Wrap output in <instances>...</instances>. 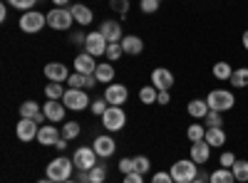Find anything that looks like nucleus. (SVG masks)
I'll use <instances>...</instances> for the list:
<instances>
[{
	"mask_svg": "<svg viewBox=\"0 0 248 183\" xmlns=\"http://www.w3.org/2000/svg\"><path fill=\"white\" fill-rule=\"evenodd\" d=\"M55 146H57L60 151H65V149H67V139H60V141H57V144H55Z\"/></svg>",
	"mask_w": 248,
	"mask_h": 183,
	"instance_id": "51",
	"label": "nucleus"
},
{
	"mask_svg": "<svg viewBox=\"0 0 248 183\" xmlns=\"http://www.w3.org/2000/svg\"><path fill=\"white\" fill-rule=\"evenodd\" d=\"M152 169V161L147 158V156H134V173H147Z\"/></svg>",
	"mask_w": 248,
	"mask_h": 183,
	"instance_id": "37",
	"label": "nucleus"
},
{
	"mask_svg": "<svg viewBox=\"0 0 248 183\" xmlns=\"http://www.w3.org/2000/svg\"><path fill=\"white\" fill-rule=\"evenodd\" d=\"M211 183H236L233 171H231V169H223V166H218L216 171H211Z\"/></svg>",
	"mask_w": 248,
	"mask_h": 183,
	"instance_id": "27",
	"label": "nucleus"
},
{
	"mask_svg": "<svg viewBox=\"0 0 248 183\" xmlns=\"http://www.w3.org/2000/svg\"><path fill=\"white\" fill-rule=\"evenodd\" d=\"M107 40L105 35H102L99 30L97 32H87V42H85V52H90L92 57H99V55H105L107 52Z\"/></svg>",
	"mask_w": 248,
	"mask_h": 183,
	"instance_id": "13",
	"label": "nucleus"
},
{
	"mask_svg": "<svg viewBox=\"0 0 248 183\" xmlns=\"http://www.w3.org/2000/svg\"><path fill=\"white\" fill-rule=\"evenodd\" d=\"M203 141H206L211 149H221V146H226V131H223V129H206Z\"/></svg>",
	"mask_w": 248,
	"mask_h": 183,
	"instance_id": "25",
	"label": "nucleus"
},
{
	"mask_svg": "<svg viewBox=\"0 0 248 183\" xmlns=\"http://www.w3.org/2000/svg\"><path fill=\"white\" fill-rule=\"evenodd\" d=\"M189 158L194 161V164L203 166L206 161L211 158V146L206 144V141H194V144H191V151H189Z\"/></svg>",
	"mask_w": 248,
	"mask_h": 183,
	"instance_id": "19",
	"label": "nucleus"
},
{
	"mask_svg": "<svg viewBox=\"0 0 248 183\" xmlns=\"http://www.w3.org/2000/svg\"><path fill=\"white\" fill-rule=\"evenodd\" d=\"M159 97V89L154 84H147V87H141L139 89V99H141V104H154Z\"/></svg>",
	"mask_w": 248,
	"mask_h": 183,
	"instance_id": "30",
	"label": "nucleus"
},
{
	"mask_svg": "<svg viewBox=\"0 0 248 183\" xmlns=\"http://www.w3.org/2000/svg\"><path fill=\"white\" fill-rule=\"evenodd\" d=\"M105 99L109 101V107H122L124 101L129 99V92H127V87H124V84L112 82V84H107V89H105Z\"/></svg>",
	"mask_w": 248,
	"mask_h": 183,
	"instance_id": "12",
	"label": "nucleus"
},
{
	"mask_svg": "<svg viewBox=\"0 0 248 183\" xmlns=\"http://www.w3.org/2000/svg\"><path fill=\"white\" fill-rule=\"evenodd\" d=\"M35 3H37V0H8V5H13L15 10H23V13L32 10V8H35Z\"/></svg>",
	"mask_w": 248,
	"mask_h": 183,
	"instance_id": "42",
	"label": "nucleus"
},
{
	"mask_svg": "<svg viewBox=\"0 0 248 183\" xmlns=\"http://www.w3.org/2000/svg\"><path fill=\"white\" fill-rule=\"evenodd\" d=\"M241 42H243V47H246V52H248V30L243 32V37H241Z\"/></svg>",
	"mask_w": 248,
	"mask_h": 183,
	"instance_id": "54",
	"label": "nucleus"
},
{
	"mask_svg": "<svg viewBox=\"0 0 248 183\" xmlns=\"http://www.w3.org/2000/svg\"><path fill=\"white\" fill-rule=\"evenodd\" d=\"M233 178H236V183H248V161H243V158H238L236 164H233Z\"/></svg>",
	"mask_w": 248,
	"mask_h": 183,
	"instance_id": "29",
	"label": "nucleus"
},
{
	"mask_svg": "<svg viewBox=\"0 0 248 183\" xmlns=\"http://www.w3.org/2000/svg\"><path fill=\"white\" fill-rule=\"evenodd\" d=\"M139 8L144 15H154L159 10V0H139Z\"/></svg>",
	"mask_w": 248,
	"mask_h": 183,
	"instance_id": "43",
	"label": "nucleus"
},
{
	"mask_svg": "<svg viewBox=\"0 0 248 183\" xmlns=\"http://www.w3.org/2000/svg\"><path fill=\"white\" fill-rule=\"evenodd\" d=\"M62 104L67 107V112H85L92 101H90L87 89H67L65 97H62Z\"/></svg>",
	"mask_w": 248,
	"mask_h": 183,
	"instance_id": "5",
	"label": "nucleus"
},
{
	"mask_svg": "<svg viewBox=\"0 0 248 183\" xmlns=\"http://www.w3.org/2000/svg\"><path fill=\"white\" fill-rule=\"evenodd\" d=\"M231 87L233 89H243V87H248V67H238V70H233V74H231Z\"/></svg>",
	"mask_w": 248,
	"mask_h": 183,
	"instance_id": "26",
	"label": "nucleus"
},
{
	"mask_svg": "<svg viewBox=\"0 0 248 183\" xmlns=\"http://www.w3.org/2000/svg\"><path fill=\"white\" fill-rule=\"evenodd\" d=\"M20 30H23L25 35H37L40 30H43L47 25V15L45 13H37V10H28L20 15Z\"/></svg>",
	"mask_w": 248,
	"mask_h": 183,
	"instance_id": "4",
	"label": "nucleus"
},
{
	"mask_svg": "<svg viewBox=\"0 0 248 183\" xmlns=\"http://www.w3.org/2000/svg\"><path fill=\"white\" fill-rule=\"evenodd\" d=\"M79 136V124L77 121H65V127H62V139H77Z\"/></svg>",
	"mask_w": 248,
	"mask_h": 183,
	"instance_id": "36",
	"label": "nucleus"
},
{
	"mask_svg": "<svg viewBox=\"0 0 248 183\" xmlns=\"http://www.w3.org/2000/svg\"><path fill=\"white\" fill-rule=\"evenodd\" d=\"M203 127L206 129H223V114L221 112H209L203 119Z\"/></svg>",
	"mask_w": 248,
	"mask_h": 183,
	"instance_id": "31",
	"label": "nucleus"
},
{
	"mask_svg": "<svg viewBox=\"0 0 248 183\" xmlns=\"http://www.w3.org/2000/svg\"><path fill=\"white\" fill-rule=\"evenodd\" d=\"M90 181H92V183H105V181H107V166H105V164H97V166L90 171Z\"/></svg>",
	"mask_w": 248,
	"mask_h": 183,
	"instance_id": "34",
	"label": "nucleus"
},
{
	"mask_svg": "<svg viewBox=\"0 0 248 183\" xmlns=\"http://www.w3.org/2000/svg\"><path fill=\"white\" fill-rule=\"evenodd\" d=\"M43 72H45V77H47V82H60V84L67 82V77L72 74L62 62H47Z\"/></svg>",
	"mask_w": 248,
	"mask_h": 183,
	"instance_id": "16",
	"label": "nucleus"
},
{
	"mask_svg": "<svg viewBox=\"0 0 248 183\" xmlns=\"http://www.w3.org/2000/svg\"><path fill=\"white\" fill-rule=\"evenodd\" d=\"M37 134H40V124H37V121H35V119H23V116H20L17 127H15V136L28 144V141L37 139Z\"/></svg>",
	"mask_w": 248,
	"mask_h": 183,
	"instance_id": "9",
	"label": "nucleus"
},
{
	"mask_svg": "<svg viewBox=\"0 0 248 183\" xmlns=\"http://www.w3.org/2000/svg\"><path fill=\"white\" fill-rule=\"evenodd\" d=\"M94 70H97V62H94V57L90 52H79L75 57V72H79V74H94Z\"/></svg>",
	"mask_w": 248,
	"mask_h": 183,
	"instance_id": "21",
	"label": "nucleus"
},
{
	"mask_svg": "<svg viewBox=\"0 0 248 183\" xmlns=\"http://www.w3.org/2000/svg\"><path fill=\"white\" fill-rule=\"evenodd\" d=\"M52 3H55V8H65L70 0H52Z\"/></svg>",
	"mask_w": 248,
	"mask_h": 183,
	"instance_id": "53",
	"label": "nucleus"
},
{
	"mask_svg": "<svg viewBox=\"0 0 248 183\" xmlns=\"http://www.w3.org/2000/svg\"><path fill=\"white\" fill-rule=\"evenodd\" d=\"M109 8H112V13H117L119 17H127V13H129V0H109Z\"/></svg>",
	"mask_w": 248,
	"mask_h": 183,
	"instance_id": "35",
	"label": "nucleus"
},
{
	"mask_svg": "<svg viewBox=\"0 0 248 183\" xmlns=\"http://www.w3.org/2000/svg\"><path fill=\"white\" fill-rule=\"evenodd\" d=\"M94 84H97V77L94 74H85V89L90 92V89H94Z\"/></svg>",
	"mask_w": 248,
	"mask_h": 183,
	"instance_id": "49",
	"label": "nucleus"
},
{
	"mask_svg": "<svg viewBox=\"0 0 248 183\" xmlns=\"http://www.w3.org/2000/svg\"><path fill=\"white\" fill-rule=\"evenodd\" d=\"M60 139H62V129H57L55 124L40 127V134H37V144H43V146H55Z\"/></svg>",
	"mask_w": 248,
	"mask_h": 183,
	"instance_id": "17",
	"label": "nucleus"
},
{
	"mask_svg": "<svg viewBox=\"0 0 248 183\" xmlns=\"http://www.w3.org/2000/svg\"><path fill=\"white\" fill-rule=\"evenodd\" d=\"M94 77H97V82H102V84H112V82H114V65H112V62L97 65Z\"/></svg>",
	"mask_w": 248,
	"mask_h": 183,
	"instance_id": "24",
	"label": "nucleus"
},
{
	"mask_svg": "<svg viewBox=\"0 0 248 183\" xmlns=\"http://www.w3.org/2000/svg\"><path fill=\"white\" fill-rule=\"evenodd\" d=\"M72 23H75V15H72V10H67V8H52V10L47 13V25H50L52 30H70Z\"/></svg>",
	"mask_w": 248,
	"mask_h": 183,
	"instance_id": "7",
	"label": "nucleus"
},
{
	"mask_svg": "<svg viewBox=\"0 0 248 183\" xmlns=\"http://www.w3.org/2000/svg\"><path fill=\"white\" fill-rule=\"evenodd\" d=\"M122 50H124V55L137 57V55L144 52V40L137 37V35H124V40H122Z\"/></svg>",
	"mask_w": 248,
	"mask_h": 183,
	"instance_id": "22",
	"label": "nucleus"
},
{
	"mask_svg": "<svg viewBox=\"0 0 248 183\" xmlns=\"http://www.w3.org/2000/svg\"><path fill=\"white\" fill-rule=\"evenodd\" d=\"M152 183H174V178H171L169 171H156V173L152 176Z\"/></svg>",
	"mask_w": 248,
	"mask_h": 183,
	"instance_id": "44",
	"label": "nucleus"
},
{
	"mask_svg": "<svg viewBox=\"0 0 248 183\" xmlns=\"http://www.w3.org/2000/svg\"><path fill=\"white\" fill-rule=\"evenodd\" d=\"M236 154L233 151H223L221 156H218V166H223V169H233V164H236Z\"/></svg>",
	"mask_w": 248,
	"mask_h": 183,
	"instance_id": "41",
	"label": "nucleus"
},
{
	"mask_svg": "<svg viewBox=\"0 0 248 183\" xmlns=\"http://www.w3.org/2000/svg\"><path fill=\"white\" fill-rule=\"evenodd\" d=\"M70 42H72V45H82V47H85L87 35H82V32H70Z\"/></svg>",
	"mask_w": 248,
	"mask_h": 183,
	"instance_id": "46",
	"label": "nucleus"
},
{
	"mask_svg": "<svg viewBox=\"0 0 248 183\" xmlns=\"http://www.w3.org/2000/svg\"><path fill=\"white\" fill-rule=\"evenodd\" d=\"M67 87H70V89H85V74L72 72V74L67 77Z\"/></svg>",
	"mask_w": 248,
	"mask_h": 183,
	"instance_id": "39",
	"label": "nucleus"
},
{
	"mask_svg": "<svg viewBox=\"0 0 248 183\" xmlns=\"http://www.w3.org/2000/svg\"><path fill=\"white\" fill-rule=\"evenodd\" d=\"M72 15H75V23L77 25H82V28H87L92 20H94V13H92V8L90 5H85V3H75L72 8Z\"/></svg>",
	"mask_w": 248,
	"mask_h": 183,
	"instance_id": "20",
	"label": "nucleus"
},
{
	"mask_svg": "<svg viewBox=\"0 0 248 183\" xmlns=\"http://www.w3.org/2000/svg\"><path fill=\"white\" fill-rule=\"evenodd\" d=\"M20 116H23V119H35L37 124H43V121L47 119L45 112L40 109V104H37V101H32V99H28V101L20 104Z\"/></svg>",
	"mask_w": 248,
	"mask_h": 183,
	"instance_id": "18",
	"label": "nucleus"
},
{
	"mask_svg": "<svg viewBox=\"0 0 248 183\" xmlns=\"http://www.w3.org/2000/svg\"><path fill=\"white\" fill-rule=\"evenodd\" d=\"M77 183H92L90 181V171H77Z\"/></svg>",
	"mask_w": 248,
	"mask_h": 183,
	"instance_id": "50",
	"label": "nucleus"
},
{
	"mask_svg": "<svg viewBox=\"0 0 248 183\" xmlns=\"http://www.w3.org/2000/svg\"><path fill=\"white\" fill-rule=\"evenodd\" d=\"M107 107H109V101L105 99V97H99V99H94L92 104H90V109H92V114H97V116H102L107 112Z\"/></svg>",
	"mask_w": 248,
	"mask_h": 183,
	"instance_id": "40",
	"label": "nucleus"
},
{
	"mask_svg": "<svg viewBox=\"0 0 248 183\" xmlns=\"http://www.w3.org/2000/svg\"><path fill=\"white\" fill-rule=\"evenodd\" d=\"M43 112H45L50 124H60V121L65 119V114H67V107L62 104V99H47V104L43 107Z\"/></svg>",
	"mask_w": 248,
	"mask_h": 183,
	"instance_id": "14",
	"label": "nucleus"
},
{
	"mask_svg": "<svg viewBox=\"0 0 248 183\" xmlns=\"http://www.w3.org/2000/svg\"><path fill=\"white\" fill-rule=\"evenodd\" d=\"M105 55H107V59H109V62H117V59L124 55V50H122V42H109Z\"/></svg>",
	"mask_w": 248,
	"mask_h": 183,
	"instance_id": "38",
	"label": "nucleus"
},
{
	"mask_svg": "<svg viewBox=\"0 0 248 183\" xmlns=\"http://www.w3.org/2000/svg\"><path fill=\"white\" fill-rule=\"evenodd\" d=\"M122 183H144V176L141 173H127Z\"/></svg>",
	"mask_w": 248,
	"mask_h": 183,
	"instance_id": "47",
	"label": "nucleus"
},
{
	"mask_svg": "<svg viewBox=\"0 0 248 183\" xmlns=\"http://www.w3.org/2000/svg\"><path fill=\"white\" fill-rule=\"evenodd\" d=\"M72 171H75V161L67 158V156H57V158H52L50 164H47V169H45L47 178H52L55 183H65V181H70V178H72Z\"/></svg>",
	"mask_w": 248,
	"mask_h": 183,
	"instance_id": "1",
	"label": "nucleus"
},
{
	"mask_svg": "<svg viewBox=\"0 0 248 183\" xmlns=\"http://www.w3.org/2000/svg\"><path fill=\"white\" fill-rule=\"evenodd\" d=\"M8 17V5H0V20Z\"/></svg>",
	"mask_w": 248,
	"mask_h": 183,
	"instance_id": "52",
	"label": "nucleus"
},
{
	"mask_svg": "<svg viewBox=\"0 0 248 183\" xmlns=\"http://www.w3.org/2000/svg\"><path fill=\"white\" fill-rule=\"evenodd\" d=\"M99 32L105 35L107 42H122V40H124V32H122V23H119V20H105V23L99 25Z\"/></svg>",
	"mask_w": 248,
	"mask_h": 183,
	"instance_id": "15",
	"label": "nucleus"
},
{
	"mask_svg": "<svg viewBox=\"0 0 248 183\" xmlns=\"http://www.w3.org/2000/svg\"><path fill=\"white\" fill-rule=\"evenodd\" d=\"M127 124V112L122 107H107V112L102 114V127L107 131H119Z\"/></svg>",
	"mask_w": 248,
	"mask_h": 183,
	"instance_id": "6",
	"label": "nucleus"
},
{
	"mask_svg": "<svg viewBox=\"0 0 248 183\" xmlns=\"http://www.w3.org/2000/svg\"><path fill=\"white\" fill-rule=\"evenodd\" d=\"M65 92H67V89H62L60 82H47V87H45L47 99H62V97H65Z\"/></svg>",
	"mask_w": 248,
	"mask_h": 183,
	"instance_id": "33",
	"label": "nucleus"
},
{
	"mask_svg": "<svg viewBox=\"0 0 248 183\" xmlns=\"http://www.w3.org/2000/svg\"><path fill=\"white\" fill-rule=\"evenodd\" d=\"M97 151L92 149V146H79L77 151H75V156H72V161H75V169L77 171H92L94 166H97Z\"/></svg>",
	"mask_w": 248,
	"mask_h": 183,
	"instance_id": "8",
	"label": "nucleus"
},
{
	"mask_svg": "<svg viewBox=\"0 0 248 183\" xmlns=\"http://www.w3.org/2000/svg\"><path fill=\"white\" fill-rule=\"evenodd\" d=\"M171 101V94L169 92H159V97H156V104H161V107H167Z\"/></svg>",
	"mask_w": 248,
	"mask_h": 183,
	"instance_id": "48",
	"label": "nucleus"
},
{
	"mask_svg": "<svg viewBox=\"0 0 248 183\" xmlns=\"http://www.w3.org/2000/svg\"><path fill=\"white\" fill-rule=\"evenodd\" d=\"M119 171L127 176V173H134V158H119Z\"/></svg>",
	"mask_w": 248,
	"mask_h": 183,
	"instance_id": "45",
	"label": "nucleus"
},
{
	"mask_svg": "<svg viewBox=\"0 0 248 183\" xmlns=\"http://www.w3.org/2000/svg\"><path fill=\"white\" fill-rule=\"evenodd\" d=\"M231 74H233V67L229 62H216L214 65V77L218 79V82H229Z\"/></svg>",
	"mask_w": 248,
	"mask_h": 183,
	"instance_id": "28",
	"label": "nucleus"
},
{
	"mask_svg": "<svg viewBox=\"0 0 248 183\" xmlns=\"http://www.w3.org/2000/svg\"><path fill=\"white\" fill-rule=\"evenodd\" d=\"M206 104H209L211 112H231L236 107V94L229 92V89H211L209 94H206Z\"/></svg>",
	"mask_w": 248,
	"mask_h": 183,
	"instance_id": "2",
	"label": "nucleus"
},
{
	"mask_svg": "<svg viewBox=\"0 0 248 183\" xmlns=\"http://www.w3.org/2000/svg\"><path fill=\"white\" fill-rule=\"evenodd\" d=\"M174 72L171 70H167V67H156L154 72H152V84L159 89V92H169L171 87H174Z\"/></svg>",
	"mask_w": 248,
	"mask_h": 183,
	"instance_id": "10",
	"label": "nucleus"
},
{
	"mask_svg": "<svg viewBox=\"0 0 248 183\" xmlns=\"http://www.w3.org/2000/svg\"><path fill=\"white\" fill-rule=\"evenodd\" d=\"M186 136H189L191 144H194V141H203V136H206V127H203V124H196V121H194V124L186 129Z\"/></svg>",
	"mask_w": 248,
	"mask_h": 183,
	"instance_id": "32",
	"label": "nucleus"
},
{
	"mask_svg": "<svg viewBox=\"0 0 248 183\" xmlns=\"http://www.w3.org/2000/svg\"><path fill=\"white\" fill-rule=\"evenodd\" d=\"M65 183H77V181H72V178H70V181H65Z\"/></svg>",
	"mask_w": 248,
	"mask_h": 183,
	"instance_id": "56",
	"label": "nucleus"
},
{
	"mask_svg": "<svg viewBox=\"0 0 248 183\" xmlns=\"http://www.w3.org/2000/svg\"><path fill=\"white\" fill-rule=\"evenodd\" d=\"M186 112H189L191 119H206V114H209V104H206V99H191L189 104H186Z\"/></svg>",
	"mask_w": 248,
	"mask_h": 183,
	"instance_id": "23",
	"label": "nucleus"
},
{
	"mask_svg": "<svg viewBox=\"0 0 248 183\" xmlns=\"http://www.w3.org/2000/svg\"><path fill=\"white\" fill-rule=\"evenodd\" d=\"M92 149L97 151L99 158H109V156L117 151V141H114V136H109V134H99V136H94Z\"/></svg>",
	"mask_w": 248,
	"mask_h": 183,
	"instance_id": "11",
	"label": "nucleus"
},
{
	"mask_svg": "<svg viewBox=\"0 0 248 183\" xmlns=\"http://www.w3.org/2000/svg\"><path fill=\"white\" fill-rule=\"evenodd\" d=\"M37 183H55L52 178H43V181H37Z\"/></svg>",
	"mask_w": 248,
	"mask_h": 183,
	"instance_id": "55",
	"label": "nucleus"
},
{
	"mask_svg": "<svg viewBox=\"0 0 248 183\" xmlns=\"http://www.w3.org/2000/svg\"><path fill=\"white\" fill-rule=\"evenodd\" d=\"M169 173H171L174 183H191L199 176V164H194L191 158H179V161H174Z\"/></svg>",
	"mask_w": 248,
	"mask_h": 183,
	"instance_id": "3",
	"label": "nucleus"
}]
</instances>
